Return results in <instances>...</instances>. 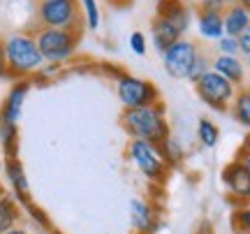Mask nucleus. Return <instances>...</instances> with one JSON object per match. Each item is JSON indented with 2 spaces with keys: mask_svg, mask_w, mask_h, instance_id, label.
<instances>
[{
  "mask_svg": "<svg viewBox=\"0 0 250 234\" xmlns=\"http://www.w3.org/2000/svg\"><path fill=\"white\" fill-rule=\"evenodd\" d=\"M118 2H121V5H127V2H132V0H118Z\"/></svg>",
  "mask_w": 250,
  "mask_h": 234,
  "instance_id": "nucleus-38",
  "label": "nucleus"
},
{
  "mask_svg": "<svg viewBox=\"0 0 250 234\" xmlns=\"http://www.w3.org/2000/svg\"><path fill=\"white\" fill-rule=\"evenodd\" d=\"M195 90H197V98L202 100L206 107L215 109V111H229L239 88L234 86L232 81L220 77L218 72L208 70L204 77H199L195 81Z\"/></svg>",
  "mask_w": 250,
  "mask_h": 234,
  "instance_id": "nucleus-7",
  "label": "nucleus"
},
{
  "mask_svg": "<svg viewBox=\"0 0 250 234\" xmlns=\"http://www.w3.org/2000/svg\"><path fill=\"white\" fill-rule=\"evenodd\" d=\"M197 54H199V46H197L195 40H188V37H181L179 42L174 44L162 54V67L165 72L169 74L171 79H188L190 77V70L197 61Z\"/></svg>",
  "mask_w": 250,
  "mask_h": 234,
  "instance_id": "nucleus-8",
  "label": "nucleus"
},
{
  "mask_svg": "<svg viewBox=\"0 0 250 234\" xmlns=\"http://www.w3.org/2000/svg\"><path fill=\"white\" fill-rule=\"evenodd\" d=\"M215 49H218V56H239L241 49H239V40L232 35H223L218 42H215Z\"/></svg>",
  "mask_w": 250,
  "mask_h": 234,
  "instance_id": "nucleus-27",
  "label": "nucleus"
},
{
  "mask_svg": "<svg viewBox=\"0 0 250 234\" xmlns=\"http://www.w3.org/2000/svg\"><path fill=\"white\" fill-rule=\"evenodd\" d=\"M30 88H33L30 79H17L12 84V88L7 90V95H5L2 105H0V123L19 126V118L23 114V105H26Z\"/></svg>",
  "mask_w": 250,
  "mask_h": 234,
  "instance_id": "nucleus-10",
  "label": "nucleus"
},
{
  "mask_svg": "<svg viewBox=\"0 0 250 234\" xmlns=\"http://www.w3.org/2000/svg\"><path fill=\"white\" fill-rule=\"evenodd\" d=\"M232 230L236 234H250V209L239 207L232 213Z\"/></svg>",
  "mask_w": 250,
  "mask_h": 234,
  "instance_id": "nucleus-25",
  "label": "nucleus"
},
{
  "mask_svg": "<svg viewBox=\"0 0 250 234\" xmlns=\"http://www.w3.org/2000/svg\"><path fill=\"white\" fill-rule=\"evenodd\" d=\"M197 33L202 40L218 42L225 35L223 12H208V9H197Z\"/></svg>",
  "mask_w": 250,
  "mask_h": 234,
  "instance_id": "nucleus-16",
  "label": "nucleus"
},
{
  "mask_svg": "<svg viewBox=\"0 0 250 234\" xmlns=\"http://www.w3.org/2000/svg\"><path fill=\"white\" fill-rule=\"evenodd\" d=\"M130 220H132V230L137 234H155L162 227L158 209L144 197H134L130 202Z\"/></svg>",
  "mask_w": 250,
  "mask_h": 234,
  "instance_id": "nucleus-11",
  "label": "nucleus"
},
{
  "mask_svg": "<svg viewBox=\"0 0 250 234\" xmlns=\"http://www.w3.org/2000/svg\"><path fill=\"white\" fill-rule=\"evenodd\" d=\"M232 0H199V9H208V12H225Z\"/></svg>",
  "mask_w": 250,
  "mask_h": 234,
  "instance_id": "nucleus-29",
  "label": "nucleus"
},
{
  "mask_svg": "<svg viewBox=\"0 0 250 234\" xmlns=\"http://www.w3.org/2000/svg\"><path fill=\"white\" fill-rule=\"evenodd\" d=\"M134 234H137V232H134Z\"/></svg>",
  "mask_w": 250,
  "mask_h": 234,
  "instance_id": "nucleus-44",
  "label": "nucleus"
},
{
  "mask_svg": "<svg viewBox=\"0 0 250 234\" xmlns=\"http://www.w3.org/2000/svg\"><path fill=\"white\" fill-rule=\"evenodd\" d=\"M246 70H248V72H250V54L246 56Z\"/></svg>",
  "mask_w": 250,
  "mask_h": 234,
  "instance_id": "nucleus-36",
  "label": "nucleus"
},
{
  "mask_svg": "<svg viewBox=\"0 0 250 234\" xmlns=\"http://www.w3.org/2000/svg\"><path fill=\"white\" fill-rule=\"evenodd\" d=\"M241 151H250V132H248V135H246V139H243Z\"/></svg>",
  "mask_w": 250,
  "mask_h": 234,
  "instance_id": "nucleus-34",
  "label": "nucleus"
},
{
  "mask_svg": "<svg viewBox=\"0 0 250 234\" xmlns=\"http://www.w3.org/2000/svg\"><path fill=\"white\" fill-rule=\"evenodd\" d=\"M2 170H5V179L9 183V190H12V197L19 202V207L23 209L28 202H33L30 197V183H28V174L26 167L19 158H7L2 162Z\"/></svg>",
  "mask_w": 250,
  "mask_h": 234,
  "instance_id": "nucleus-12",
  "label": "nucleus"
},
{
  "mask_svg": "<svg viewBox=\"0 0 250 234\" xmlns=\"http://www.w3.org/2000/svg\"><path fill=\"white\" fill-rule=\"evenodd\" d=\"M246 207H248V209H250V199H248V202H246Z\"/></svg>",
  "mask_w": 250,
  "mask_h": 234,
  "instance_id": "nucleus-39",
  "label": "nucleus"
},
{
  "mask_svg": "<svg viewBox=\"0 0 250 234\" xmlns=\"http://www.w3.org/2000/svg\"><path fill=\"white\" fill-rule=\"evenodd\" d=\"M21 220V207L9 192H0V234L17 227Z\"/></svg>",
  "mask_w": 250,
  "mask_h": 234,
  "instance_id": "nucleus-18",
  "label": "nucleus"
},
{
  "mask_svg": "<svg viewBox=\"0 0 250 234\" xmlns=\"http://www.w3.org/2000/svg\"><path fill=\"white\" fill-rule=\"evenodd\" d=\"M2 234H30L28 230H23V227H12V230H7V232H2Z\"/></svg>",
  "mask_w": 250,
  "mask_h": 234,
  "instance_id": "nucleus-33",
  "label": "nucleus"
},
{
  "mask_svg": "<svg viewBox=\"0 0 250 234\" xmlns=\"http://www.w3.org/2000/svg\"><path fill=\"white\" fill-rule=\"evenodd\" d=\"M125 155L127 160L134 165V170L142 174L144 179H148L151 183L162 186L167 176H169V167L162 158L160 149L151 142H144V139H130L125 146Z\"/></svg>",
  "mask_w": 250,
  "mask_h": 234,
  "instance_id": "nucleus-4",
  "label": "nucleus"
},
{
  "mask_svg": "<svg viewBox=\"0 0 250 234\" xmlns=\"http://www.w3.org/2000/svg\"><path fill=\"white\" fill-rule=\"evenodd\" d=\"M81 14H83V26L88 30H98L102 23V12H100L98 0H79Z\"/></svg>",
  "mask_w": 250,
  "mask_h": 234,
  "instance_id": "nucleus-23",
  "label": "nucleus"
},
{
  "mask_svg": "<svg viewBox=\"0 0 250 234\" xmlns=\"http://www.w3.org/2000/svg\"><path fill=\"white\" fill-rule=\"evenodd\" d=\"M236 158H239V160L243 162V167L250 171V151H239V155H236Z\"/></svg>",
  "mask_w": 250,
  "mask_h": 234,
  "instance_id": "nucleus-32",
  "label": "nucleus"
},
{
  "mask_svg": "<svg viewBox=\"0 0 250 234\" xmlns=\"http://www.w3.org/2000/svg\"><path fill=\"white\" fill-rule=\"evenodd\" d=\"M158 149H160V153H162V158H165V162H167V167H169V170L179 167L181 162H183V146H181L179 139H174L171 135L167 137Z\"/></svg>",
  "mask_w": 250,
  "mask_h": 234,
  "instance_id": "nucleus-22",
  "label": "nucleus"
},
{
  "mask_svg": "<svg viewBox=\"0 0 250 234\" xmlns=\"http://www.w3.org/2000/svg\"><path fill=\"white\" fill-rule=\"evenodd\" d=\"M19 126H12V123H0V151L7 158H19Z\"/></svg>",
  "mask_w": 250,
  "mask_h": 234,
  "instance_id": "nucleus-19",
  "label": "nucleus"
},
{
  "mask_svg": "<svg viewBox=\"0 0 250 234\" xmlns=\"http://www.w3.org/2000/svg\"><path fill=\"white\" fill-rule=\"evenodd\" d=\"M49 234H62V232H61V230H56V227H54V230H51V232H49Z\"/></svg>",
  "mask_w": 250,
  "mask_h": 234,
  "instance_id": "nucleus-37",
  "label": "nucleus"
},
{
  "mask_svg": "<svg viewBox=\"0 0 250 234\" xmlns=\"http://www.w3.org/2000/svg\"><path fill=\"white\" fill-rule=\"evenodd\" d=\"M127 44H130L134 56H146V51H148V42H146V35L142 30H134L130 40H127Z\"/></svg>",
  "mask_w": 250,
  "mask_h": 234,
  "instance_id": "nucleus-28",
  "label": "nucleus"
},
{
  "mask_svg": "<svg viewBox=\"0 0 250 234\" xmlns=\"http://www.w3.org/2000/svg\"><path fill=\"white\" fill-rule=\"evenodd\" d=\"M33 35H35L37 49H40V54L44 58V63H56V65H65L67 61H72L81 40V33H74V30L42 28V26H37Z\"/></svg>",
  "mask_w": 250,
  "mask_h": 234,
  "instance_id": "nucleus-3",
  "label": "nucleus"
},
{
  "mask_svg": "<svg viewBox=\"0 0 250 234\" xmlns=\"http://www.w3.org/2000/svg\"><path fill=\"white\" fill-rule=\"evenodd\" d=\"M5 56H7L9 79H30L35 72L42 70L44 58L37 49L33 33H12L5 40Z\"/></svg>",
  "mask_w": 250,
  "mask_h": 234,
  "instance_id": "nucleus-2",
  "label": "nucleus"
},
{
  "mask_svg": "<svg viewBox=\"0 0 250 234\" xmlns=\"http://www.w3.org/2000/svg\"><path fill=\"white\" fill-rule=\"evenodd\" d=\"M223 186L227 190V199L232 207H246V202L250 199V171L243 167V162L239 158H234L229 165L223 167Z\"/></svg>",
  "mask_w": 250,
  "mask_h": 234,
  "instance_id": "nucleus-9",
  "label": "nucleus"
},
{
  "mask_svg": "<svg viewBox=\"0 0 250 234\" xmlns=\"http://www.w3.org/2000/svg\"><path fill=\"white\" fill-rule=\"evenodd\" d=\"M236 40H239V49H241V54L248 56L250 54V26L246 28V30H243V33L236 37Z\"/></svg>",
  "mask_w": 250,
  "mask_h": 234,
  "instance_id": "nucleus-30",
  "label": "nucleus"
},
{
  "mask_svg": "<svg viewBox=\"0 0 250 234\" xmlns=\"http://www.w3.org/2000/svg\"><path fill=\"white\" fill-rule=\"evenodd\" d=\"M197 139L204 149H215L220 142V130L211 118H199L197 121Z\"/></svg>",
  "mask_w": 250,
  "mask_h": 234,
  "instance_id": "nucleus-21",
  "label": "nucleus"
},
{
  "mask_svg": "<svg viewBox=\"0 0 250 234\" xmlns=\"http://www.w3.org/2000/svg\"><path fill=\"white\" fill-rule=\"evenodd\" d=\"M0 192H5V188H2V186H0Z\"/></svg>",
  "mask_w": 250,
  "mask_h": 234,
  "instance_id": "nucleus-41",
  "label": "nucleus"
},
{
  "mask_svg": "<svg viewBox=\"0 0 250 234\" xmlns=\"http://www.w3.org/2000/svg\"><path fill=\"white\" fill-rule=\"evenodd\" d=\"M155 2H158V5H160V2H165V0H155Z\"/></svg>",
  "mask_w": 250,
  "mask_h": 234,
  "instance_id": "nucleus-40",
  "label": "nucleus"
},
{
  "mask_svg": "<svg viewBox=\"0 0 250 234\" xmlns=\"http://www.w3.org/2000/svg\"><path fill=\"white\" fill-rule=\"evenodd\" d=\"M223 23H225V35L239 37L250 26V12L248 7L243 5H236V2H229L227 9L223 12Z\"/></svg>",
  "mask_w": 250,
  "mask_h": 234,
  "instance_id": "nucleus-17",
  "label": "nucleus"
},
{
  "mask_svg": "<svg viewBox=\"0 0 250 234\" xmlns=\"http://www.w3.org/2000/svg\"><path fill=\"white\" fill-rule=\"evenodd\" d=\"M116 95L123 109L151 107L155 102H160V90L153 81L144 79V77H134L130 72L116 77Z\"/></svg>",
  "mask_w": 250,
  "mask_h": 234,
  "instance_id": "nucleus-6",
  "label": "nucleus"
},
{
  "mask_svg": "<svg viewBox=\"0 0 250 234\" xmlns=\"http://www.w3.org/2000/svg\"><path fill=\"white\" fill-rule=\"evenodd\" d=\"M37 23L42 28L83 30V14L79 0H37Z\"/></svg>",
  "mask_w": 250,
  "mask_h": 234,
  "instance_id": "nucleus-5",
  "label": "nucleus"
},
{
  "mask_svg": "<svg viewBox=\"0 0 250 234\" xmlns=\"http://www.w3.org/2000/svg\"><path fill=\"white\" fill-rule=\"evenodd\" d=\"M0 79H9L7 56H5V42H2V40H0Z\"/></svg>",
  "mask_w": 250,
  "mask_h": 234,
  "instance_id": "nucleus-31",
  "label": "nucleus"
},
{
  "mask_svg": "<svg viewBox=\"0 0 250 234\" xmlns=\"http://www.w3.org/2000/svg\"><path fill=\"white\" fill-rule=\"evenodd\" d=\"M155 17L169 19L171 23L179 28L181 35H186L190 26H192V9L188 7L183 0H165V2H160Z\"/></svg>",
  "mask_w": 250,
  "mask_h": 234,
  "instance_id": "nucleus-14",
  "label": "nucleus"
},
{
  "mask_svg": "<svg viewBox=\"0 0 250 234\" xmlns=\"http://www.w3.org/2000/svg\"><path fill=\"white\" fill-rule=\"evenodd\" d=\"M236 5H243V7H250V0H232Z\"/></svg>",
  "mask_w": 250,
  "mask_h": 234,
  "instance_id": "nucleus-35",
  "label": "nucleus"
},
{
  "mask_svg": "<svg viewBox=\"0 0 250 234\" xmlns=\"http://www.w3.org/2000/svg\"><path fill=\"white\" fill-rule=\"evenodd\" d=\"M211 63H213V58L206 54V51H202V49H199L197 61H195V65H192V70H190V77H188V81H192V84H195L199 77H204V74L211 70Z\"/></svg>",
  "mask_w": 250,
  "mask_h": 234,
  "instance_id": "nucleus-26",
  "label": "nucleus"
},
{
  "mask_svg": "<svg viewBox=\"0 0 250 234\" xmlns=\"http://www.w3.org/2000/svg\"><path fill=\"white\" fill-rule=\"evenodd\" d=\"M248 12H250V7H248Z\"/></svg>",
  "mask_w": 250,
  "mask_h": 234,
  "instance_id": "nucleus-43",
  "label": "nucleus"
},
{
  "mask_svg": "<svg viewBox=\"0 0 250 234\" xmlns=\"http://www.w3.org/2000/svg\"><path fill=\"white\" fill-rule=\"evenodd\" d=\"M229 111H232L236 123H241L243 128L250 130V88L248 86H241V88L236 90V98H234Z\"/></svg>",
  "mask_w": 250,
  "mask_h": 234,
  "instance_id": "nucleus-20",
  "label": "nucleus"
},
{
  "mask_svg": "<svg viewBox=\"0 0 250 234\" xmlns=\"http://www.w3.org/2000/svg\"><path fill=\"white\" fill-rule=\"evenodd\" d=\"M121 126L130 139H144L155 146H160L171 135L169 123H167V109L162 102H155L151 107L123 109Z\"/></svg>",
  "mask_w": 250,
  "mask_h": 234,
  "instance_id": "nucleus-1",
  "label": "nucleus"
},
{
  "mask_svg": "<svg viewBox=\"0 0 250 234\" xmlns=\"http://www.w3.org/2000/svg\"><path fill=\"white\" fill-rule=\"evenodd\" d=\"M181 37L183 35L179 33V28L174 26L169 19L155 17L151 21V44H153V49H155L158 54H165L174 42H179Z\"/></svg>",
  "mask_w": 250,
  "mask_h": 234,
  "instance_id": "nucleus-15",
  "label": "nucleus"
},
{
  "mask_svg": "<svg viewBox=\"0 0 250 234\" xmlns=\"http://www.w3.org/2000/svg\"><path fill=\"white\" fill-rule=\"evenodd\" d=\"M248 88H250V81H248Z\"/></svg>",
  "mask_w": 250,
  "mask_h": 234,
  "instance_id": "nucleus-42",
  "label": "nucleus"
},
{
  "mask_svg": "<svg viewBox=\"0 0 250 234\" xmlns=\"http://www.w3.org/2000/svg\"><path fill=\"white\" fill-rule=\"evenodd\" d=\"M23 211L28 213V218L35 223L37 227H42L44 232H51L54 230V225H51V218H49V213H46L42 207H37L35 202H28L26 207H23Z\"/></svg>",
  "mask_w": 250,
  "mask_h": 234,
  "instance_id": "nucleus-24",
  "label": "nucleus"
},
{
  "mask_svg": "<svg viewBox=\"0 0 250 234\" xmlns=\"http://www.w3.org/2000/svg\"><path fill=\"white\" fill-rule=\"evenodd\" d=\"M211 70L225 77L227 81H232L236 88H241L246 84V77H248V70H246V63L241 61V56H213Z\"/></svg>",
  "mask_w": 250,
  "mask_h": 234,
  "instance_id": "nucleus-13",
  "label": "nucleus"
}]
</instances>
